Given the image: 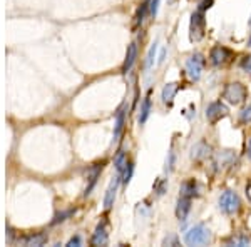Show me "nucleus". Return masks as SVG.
Wrapping results in <instances>:
<instances>
[{
    "mask_svg": "<svg viewBox=\"0 0 251 247\" xmlns=\"http://www.w3.org/2000/svg\"><path fill=\"white\" fill-rule=\"evenodd\" d=\"M211 241V232L204 224H198L186 232L184 242L188 246H204Z\"/></svg>",
    "mask_w": 251,
    "mask_h": 247,
    "instance_id": "1",
    "label": "nucleus"
},
{
    "mask_svg": "<svg viewBox=\"0 0 251 247\" xmlns=\"http://www.w3.org/2000/svg\"><path fill=\"white\" fill-rule=\"evenodd\" d=\"M246 97H248V90H246V87L240 82L228 84L225 89V92H223V99H226L229 104H233V105L245 102Z\"/></svg>",
    "mask_w": 251,
    "mask_h": 247,
    "instance_id": "2",
    "label": "nucleus"
},
{
    "mask_svg": "<svg viewBox=\"0 0 251 247\" xmlns=\"http://www.w3.org/2000/svg\"><path fill=\"white\" fill-rule=\"evenodd\" d=\"M220 209L225 214H228V216H234V214L240 212L241 201H240V197H238V194L233 192V190H226L220 197Z\"/></svg>",
    "mask_w": 251,
    "mask_h": 247,
    "instance_id": "3",
    "label": "nucleus"
},
{
    "mask_svg": "<svg viewBox=\"0 0 251 247\" xmlns=\"http://www.w3.org/2000/svg\"><path fill=\"white\" fill-rule=\"evenodd\" d=\"M204 32H206L204 14L201 10H198L191 15V23H189V39H191L193 42H200V40L204 37Z\"/></svg>",
    "mask_w": 251,
    "mask_h": 247,
    "instance_id": "4",
    "label": "nucleus"
},
{
    "mask_svg": "<svg viewBox=\"0 0 251 247\" xmlns=\"http://www.w3.org/2000/svg\"><path fill=\"white\" fill-rule=\"evenodd\" d=\"M203 67H204V59L201 54H194L186 60V72L191 77V80H200Z\"/></svg>",
    "mask_w": 251,
    "mask_h": 247,
    "instance_id": "5",
    "label": "nucleus"
},
{
    "mask_svg": "<svg viewBox=\"0 0 251 247\" xmlns=\"http://www.w3.org/2000/svg\"><path fill=\"white\" fill-rule=\"evenodd\" d=\"M228 112H229L228 107L223 102H213L208 107V111H206V119H208L209 124H216L218 120L225 119L228 115Z\"/></svg>",
    "mask_w": 251,
    "mask_h": 247,
    "instance_id": "6",
    "label": "nucleus"
},
{
    "mask_svg": "<svg viewBox=\"0 0 251 247\" xmlns=\"http://www.w3.org/2000/svg\"><path fill=\"white\" fill-rule=\"evenodd\" d=\"M209 59H211V62L214 66H225V64H228L229 60L233 59V52L229 50V48L226 47H213L211 48V54H209Z\"/></svg>",
    "mask_w": 251,
    "mask_h": 247,
    "instance_id": "7",
    "label": "nucleus"
},
{
    "mask_svg": "<svg viewBox=\"0 0 251 247\" xmlns=\"http://www.w3.org/2000/svg\"><path fill=\"white\" fill-rule=\"evenodd\" d=\"M189 209H191V197L181 196L176 205V217L179 219V221H186Z\"/></svg>",
    "mask_w": 251,
    "mask_h": 247,
    "instance_id": "8",
    "label": "nucleus"
},
{
    "mask_svg": "<svg viewBox=\"0 0 251 247\" xmlns=\"http://www.w3.org/2000/svg\"><path fill=\"white\" fill-rule=\"evenodd\" d=\"M177 90H179V86H177L176 82L166 84L164 89H163V94H161V99H163V102L168 104V105H171L173 100H174V97H176V94H177Z\"/></svg>",
    "mask_w": 251,
    "mask_h": 247,
    "instance_id": "9",
    "label": "nucleus"
},
{
    "mask_svg": "<svg viewBox=\"0 0 251 247\" xmlns=\"http://www.w3.org/2000/svg\"><path fill=\"white\" fill-rule=\"evenodd\" d=\"M107 242V232H106V222L97 225L94 236L91 239V244L92 246H104Z\"/></svg>",
    "mask_w": 251,
    "mask_h": 247,
    "instance_id": "10",
    "label": "nucleus"
},
{
    "mask_svg": "<svg viewBox=\"0 0 251 247\" xmlns=\"http://www.w3.org/2000/svg\"><path fill=\"white\" fill-rule=\"evenodd\" d=\"M209 145L208 144H204V142H198L194 147L191 149V159L193 160H201V159H204V157H208L209 156Z\"/></svg>",
    "mask_w": 251,
    "mask_h": 247,
    "instance_id": "11",
    "label": "nucleus"
},
{
    "mask_svg": "<svg viewBox=\"0 0 251 247\" xmlns=\"http://www.w3.org/2000/svg\"><path fill=\"white\" fill-rule=\"evenodd\" d=\"M136 57H137V45H136V44H131V45L127 47V54H126V62H124V67H123V70L126 72V74H127V72L131 70V67L134 66Z\"/></svg>",
    "mask_w": 251,
    "mask_h": 247,
    "instance_id": "12",
    "label": "nucleus"
},
{
    "mask_svg": "<svg viewBox=\"0 0 251 247\" xmlns=\"http://www.w3.org/2000/svg\"><path fill=\"white\" fill-rule=\"evenodd\" d=\"M181 196H186V197H196L198 196V182L194 179H189L186 180L181 187Z\"/></svg>",
    "mask_w": 251,
    "mask_h": 247,
    "instance_id": "13",
    "label": "nucleus"
},
{
    "mask_svg": "<svg viewBox=\"0 0 251 247\" xmlns=\"http://www.w3.org/2000/svg\"><path fill=\"white\" fill-rule=\"evenodd\" d=\"M102 167H104V162H102V164H96L94 167L91 169V176H89V179H91V182H89V185H87V189H86V196H89V194H91L92 187L96 185L97 177H99V176H100V172H102Z\"/></svg>",
    "mask_w": 251,
    "mask_h": 247,
    "instance_id": "14",
    "label": "nucleus"
},
{
    "mask_svg": "<svg viewBox=\"0 0 251 247\" xmlns=\"http://www.w3.org/2000/svg\"><path fill=\"white\" fill-rule=\"evenodd\" d=\"M250 236H246V234H236V236L226 239V246H238V247H245L250 244Z\"/></svg>",
    "mask_w": 251,
    "mask_h": 247,
    "instance_id": "15",
    "label": "nucleus"
},
{
    "mask_svg": "<svg viewBox=\"0 0 251 247\" xmlns=\"http://www.w3.org/2000/svg\"><path fill=\"white\" fill-rule=\"evenodd\" d=\"M117 185H119V177H116L114 182L111 184V187L107 189V194H106V201H104V204H106V207L109 209L112 205V202L116 199V190H117Z\"/></svg>",
    "mask_w": 251,
    "mask_h": 247,
    "instance_id": "16",
    "label": "nucleus"
},
{
    "mask_svg": "<svg viewBox=\"0 0 251 247\" xmlns=\"http://www.w3.org/2000/svg\"><path fill=\"white\" fill-rule=\"evenodd\" d=\"M151 112V100L149 97H146L144 102H143V107H141V114H139V124H144L148 120V115Z\"/></svg>",
    "mask_w": 251,
    "mask_h": 247,
    "instance_id": "17",
    "label": "nucleus"
},
{
    "mask_svg": "<svg viewBox=\"0 0 251 247\" xmlns=\"http://www.w3.org/2000/svg\"><path fill=\"white\" fill-rule=\"evenodd\" d=\"M123 127H124V111L121 109L119 114L116 117V131H114V139L121 135V132H123Z\"/></svg>",
    "mask_w": 251,
    "mask_h": 247,
    "instance_id": "18",
    "label": "nucleus"
},
{
    "mask_svg": "<svg viewBox=\"0 0 251 247\" xmlns=\"http://www.w3.org/2000/svg\"><path fill=\"white\" fill-rule=\"evenodd\" d=\"M46 241H47V237L44 236V234H39V236H30V237H27V239H25V244H29V246H42Z\"/></svg>",
    "mask_w": 251,
    "mask_h": 247,
    "instance_id": "19",
    "label": "nucleus"
},
{
    "mask_svg": "<svg viewBox=\"0 0 251 247\" xmlns=\"http://www.w3.org/2000/svg\"><path fill=\"white\" fill-rule=\"evenodd\" d=\"M149 10V0L148 2H144L143 5H141V9L137 10V15H136V27L139 25V23H143V20H144V15H146V12Z\"/></svg>",
    "mask_w": 251,
    "mask_h": 247,
    "instance_id": "20",
    "label": "nucleus"
},
{
    "mask_svg": "<svg viewBox=\"0 0 251 247\" xmlns=\"http://www.w3.org/2000/svg\"><path fill=\"white\" fill-rule=\"evenodd\" d=\"M240 122L241 124H250L251 122V104L246 105V107L240 112Z\"/></svg>",
    "mask_w": 251,
    "mask_h": 247,
    "instance_id": "21",
    "label": "nucleus"
},
{
    "mask_svg": "<svg viewBox=\"0 0 251 247\" xmlns=\"http://www.w3.org/2000/svg\"><path fill=\"white\" fill-rule=\"evenodd\" d=\"M123 182L124 184H127L129 182V179H131V176H132V164L131 162H127V164H126V167L123 169Z\"/></svg>",
    "mask_w": 251,
    "mask_h": 247,
    "instance_id": "22",
    "label": "nucleus"
},
{
    "mask_svg": "<svg viewBox=\"0 0 251 247\" xmlns=\"http://www.w3.org/2000/svg\"><path fill=\"white\" fill-rule=\"evenodd\" d=\"M240 66H241L243 70L246 72V74H250V75H251V54H250V55H245V57L241 59Z\"/></svg>",
    "mask_w": 251,
    "mask_h": 247,
    "instance_id": "23",
    "label": "nucleus"
},
{
    "mask_svg": "<svg viewBox=\"0 0 251 247\" xmlns=\"http://www.w3.org/2000/svg\"><path fill=\"white\" fill-rule=\"evenodd\" d=\"M156 50H157V44L151 47V50H149L148 54V60H146V67H151L152 62H154V57H156Z\"/></svg>",
    "mask_w": 251,
    "mask_h": 247,
    "instance_id": "24",
    "label": "nucleus"
},
{
    "mask_svg": "<svg viewBox=\"0 0 251 247\" xmlns=\"http://www.w3.org/2000/svg\"><path fill=\"white\" fill-rule=\"evenodd\" d=\"M213 2L214 0H198V10H201V12L208 10L209 7L213 5Z\"/></svg>",
    "mask_w": 251,
    "mask_h": 247,
    "instance_id": "25",
    "label": "nucleus"
},
{
    "mask_svg": "<svg viewBox=\"0 0 251 247\" xmlns=\"http://www.w3.org/2000/svg\"><path fill=\"white\" fill-rule=\"evenodd\" d=\"M157 7H159V0H149V14L152 17L157 14Z\"/></svg>",
    "mask_w": 251,
    "mask_h": 247,
    "instance_id": "26",
    "label": "nucleus"
},
{
    "mask_svg": "<svg viewBox=\"0 0 251 247\" xmlns=\"http://www.w3.org/2000/svg\"><path fill=\"white\" fill-rule=\"evenodd\" d=\"M177 244H179V242H177V239L174 236H169L164 239V246H177Z\"/></svg>",
    "mask_w": 251,
    "mask_h": 247,
    "instance_id": "27",
    "label": "nucleus"
},
{
    "mask_svg": "<svg viewBox=\"0 0 251 247\" xmlns=\"http://www.w3.org/2000/svg\"><path fill=\"white\" fill-rule=\"evenodd\" d=\"M71 214H72V210H67V212L60 214V216H57V217H55V221H54V222H52V224H57V222H62V221H64V219H66L67 216H71Z\"/></svg>",
    "mask_w": 251,
    "mask_h": 247,
    "instance_id": "28",
    "label": "nucleus"
},
{
    "mask_svg": "<svg viewBox=\"0 0 251 247\" xmlns=\"http://www.w3.org/2000/svg\"><path fill=\"white\" fill-rule=\"evenodd\" d=\"M164 187H166V182H164V180H161V182H159V185H156L157 196H163V194H164Z\"/></svg>",
    "mask_w": 251,
    "mask_h": 247,
    "instance_id": "29",
    "label": "nucleus"
},
{
    "mask_svg": "<svg viewBox=\"0 0 251 247\" xmlns=\"http://www.w3.org/2000/svg\"><path fill=\"white\" fill-rule=\"evenodd\" d=\"M245 192H246V199H248V202L251 204V180H248V184H246Z\"/></svg>",
    "mask_w": 251,
    "mask_h": 247,
    "instance_id": "30",
    "label": "nucleus"
},
{
    "mask_svg": "<svg viewBox=\"0 0 251 247\" xmlns=\"http://www.w3.org/2000/svg\"><path fill=\"white\" fill-rule=\"evenodd\" d=\"M67 246H80V237H79V236L72 237L71 241H69V244H67Z\"/></svg>",
    "mask_w": 251,
    "mask_h": 247,
    "instance_id": "31",
    "label": "nucleus"
},
{
    "mask_svg": "<svg viewBox=\"0 0 251 247\" xmlns=\"http://www.w3.org/2000/svg\"><path fill=\"white\" fill-rule=\"evenodd\" d=\"M248 157H250V160H251V137L248 139Z\"/></svg>",
    "mask_w": 251,
    "mask_h": 247,
    "instance_id": "32",
    "label": "nucleus"
}]
</instances>
